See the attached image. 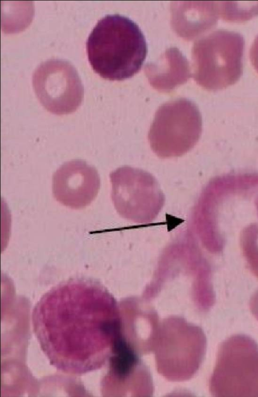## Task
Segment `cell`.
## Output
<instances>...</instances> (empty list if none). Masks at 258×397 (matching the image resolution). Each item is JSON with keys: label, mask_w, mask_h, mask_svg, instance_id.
<instances>
[{"label": "cell", "mask_w": 258, "mask_h": 397, "mask_svg": "<svg viewBox=\"0 0 258 397\" xmlns=\"http://www.w3.org/2000/svg\"><path fill=\"white\" fill-rule=\"evenodd\" d=\"M33 329L57 369L84 374L101 368L119 334V306L100 283L74 278L45 293L35 305Z\"/></svg>", "instance_id": "1"}, {"label": "cell", "mask_w": 258, "mask_h": 397, "mask_svg": "<svg viewBox=\"0 0 258 397\" xmlns=\"http://www.w3.org/2000/svg\"><path fill=\"white\" fill-rule=\"evenodd\" d=\"M209 388L215 396H258V345L244 335L220 345Z\"/></svg>", "instance_id": "5"}, {"label": "cell", "mask_w": 258, "mask_h": 397, "mask_svg": "<svg viewBox=\"0 0 258 397\" xmlns=\"http://www.w3.org/2000/svg\"><path fill=\"white\" fill-rule=\"evenodd\" d=\"M33 86L40 103L54 114L73 113L83 100L84 89L78 72L63 60L41 63L33 73Z\"/></svg>", "instance_id": "7"}, {"label": "cell", "mask_w": 258, "mask_h": 397, "mask_svg": "<svg viewBox=\"0 0 258 397\" xmlns=\"http://www.w3.org/2000/svg\"><path fill=\"white\" fill-rule=\"evenodd\" d=\"M100 187V178L97 170L81 160L65 163L53 176L55 199L73 209L89 205L96 198Z\"/></svg>", "instance_id": "10"}, {"label": "cell", "mask_w": 258, "mask_h": 397, "mask_svg": "<svg viewBox=\"0 0 258 397\" xmlns=\"http://www.w3.org/2000/svg\"><path fill=\"white\" fill-rule=\"evenodd\" d=\"M250 307L252 314L258 320V292L251 299Z\"/></svg>", "instance_id": "14"}, {"label": "cell", "mask_w": 258, "mask_h": 397, "mask_svg": "<svg viewBox=\"0 0 258 397\" xmlns=\"http://www.w3.org/2000/svg\"><path fill=\"white\" fill-rule=\"evenodd\" d=\"M249 55L251 63L258 73V35L255 37L252 44Z\"/></svg>", "instance_id": "13"}, {"label": "cell", "mask_w": 258, "mask_h": 397, "mask_svg": "<svg viewBox=\"0 0 258 397\" xmlns=\"http://www.w3.org/2000/svg\"><path fill=\"white\" fill-rule=\"evenodd\" d=\"M110 179L112 200L120 213H155L162 207L164 195L149 172L125 166L112 172Z\"/></svg>", "instance_id": "8"}, {"label": "cell", "mask_w": 258, "mask_h": 397, "mask_svg": "<svg viewBox=\"0 0 258 397\" xmlns=\"http://www.w3.org/2000/svg\"><path fill=\"white\" fill-rule=\"evenodd\" d=\"M108 371L102 382L105 395L150 396L153 385L150 372L136 352L119 334L109 358Z\"/></svg>", "instance_id": "9"}, {"label": "cell", "mask_w": 258, "mask_h": 397, "mask_svg": "<svg viewBox=\"0 0 258 397\" xmlns=\"http://www.w3.org/2000/svg\"><path fill=\"white\" fill-rule=\"evenodd\" d=\"M118 306L121 337L140 355L153 352L160 325L157 312L135 298L123 299Z\"/></svg>", "instance_id": "11"}, {"label": "cell", "mask_w": 258, "mask_h": 397, "mask_svg": "<svg viewBox=\"0 0 258 397\" xmlns=\"http://www.w3.org/2000/svg\"><path fill=\"white\" fill-rule=\"evenodd\" d=\"M244 40L235 32L218 30L202 38L192 49L194 77L210 91L236 83L242 72Z\"/></svg>", "instance_id": "4"}, {"label": "cell", "mask_w": 258, "mask_h": 397, "mask_svg": "<svg viewBox=\"0 0 258 397\" xmlns=\"http://www.w3.org/2000/svg\"><path fill=\"white\" fill-rule=\"evenodd\" d=\"M206 346L201 328L181 316L165 318L153 351L158 372L170 381L190 379L200 367Z\"/></svg>", "instance_id": "3"}, {"label": "cell", "mask_w": 258, "mask_h": 397, "mask_svg": "<svg viewBox=\"0 0 258 397\" xmlns=\"http://www.w3.org/2000/svg\"><path fill=\"white\" fill-rule=\"evenodd\" d=\"M202 131V119L198 107L191 101L181 98L159 108L149 131L148 140L158 157H178L196 145Z\"/></svg>", "instance_id": "6"}, {"label": "cell", "mask_w": 258, "mask_h": 397, "mask_svg": "<svg viewBox=\"0 0 258 397\" xmlns=\"http://www.w3.org/2000/svg\"><path fill=\"white\" fill-rule=\"evenodd\" d=\"M219 15L225 20L246 21L258 14V3L251 6H234L233 2H220Z\"/></svg>", "instance_id": "12"}, {"label": "cell", "mask_w": 258, "mask_h": 397, "mask_svg": "<svg viewBox=\"0 0 258 397\" xmlns=\"http://www.w3.org/2000/svg\"><path fill=\"white\" fill-rule=\"evenodd\" d=\"M89 63L102 78L122 81L134 76L145 61L147 46L138 25L119 14L100 19L86 42Z\"/></svg>", "instance_id": "2"}]
</instances>
